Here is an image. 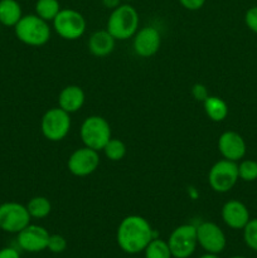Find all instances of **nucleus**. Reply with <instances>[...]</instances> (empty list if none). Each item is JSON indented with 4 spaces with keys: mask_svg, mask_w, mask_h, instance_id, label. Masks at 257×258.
Masks as SVG:
<instances>
[{
    "mask_svg": "<svg viewBox=\"0 0 257 258\" xmlns=\"http://www.w3.org/2000/svg\"><path fill=\"white\" fill-rule=\"evenodd\" d=\"M155 238L150 223L141 216H127L117 227L116 239L117 244L125 253L136 254L146 248L151 239Z\"/></svg>",
    "mask_w": 257,
    "mask_h": 258,
    "instance_id": "f257e3e1",
    "label": "nucleus"
},
{
    "mask_svg": "<svg viewBox=\"0 0 257 258\" xmlns=\"http://www.w3.org/2000/svg\"><path fill=\"white\" fill-rule=\"evenodd\" d=\"M139 23L138 10L130 4H120L111 12L106 29L116 40H126L136 34Z\"/></svg>",
    "mask_w": 257,
    "mask_h": 258,
    "instance_id": "f03ea898",
    "label": "nucleus"
},
{
    "mask_svg": "<svg viewBox=\"0 0 257 258\" xmlns=\"http://www.w3.org/2000/svg\"><path fill=\"white\" fill-rule=\"evenodd\" d=\"M14 32L20 42L32 47L44 45L50 38L49 24L37 14L23 15L14 27Z\"/></svg>",
    "mask_w": 257,
    "mask_h": 258,
    "instance_id": "7ed1b4c3",
    "label": "nucleus"
},
{
    "mask_svg": "<svg viewBox=\"0 0 257 258\" xmlns=\"http://www.w3.org/2000/svg\"><path fill=\"white\" fill-rule=\"evenodd\" d=\"M80 135L85 146L100 151L111 139V127L101 116H88L81 125Z\"/></svg>",
    "mask_w": 257,
    "mask_h": 258,
    "instance_id": "20e7f679",
    "label": "nucleus"
},
{
    "mask_svg": "<svg viewBox=\"0 0 257 258\" xmlns=\"http://www.w3.org/2000/svg\"><path fill=\"white\" fill-rule=\"evenodd\" d=\"M52 23L54 32L66 40L81 38L87 27L85 17L75 9H60Z\"/></svg>",
    "mask_w": 257,
    "mask_h": 258,
    "instance_id": "39448f33",
    "label": "nucleus"
},
{
    "mask_svg": "<svg viewBox=\"0 0 257 258\" xmlns=\"http://www.w3.org/2000/svg\"><path fill=\"white\" fill-rule=\"evenodd\" d=\"M238 179V164L227 159L217 161L208 173V183L216 193L229 191Z\"/></svg>",
    "mask_w": 257,
    "mask_h": 258,
    "instance_id": "423d86ee",
    "label": "nucleus"
},
{
    "mask_svg": "<svg viewBox=\"0 0 257 258\" xmlns=\"http://www.w3.org/2000/svg\"><path fill=\"white\" fill-rule=\"evenodd\" d=\"M168 244L174 258H189L198 246L197 227L193 224L176 227L169 236Z\"/></svg>",
    "mask_w": 257,
    "mask_h": 258,
    "instance_id": "0eeeda50",
    "label": "nucleus"
},
{
    "mask_svg": "<svg viewBox=\"0 0 257 258\" xmlns=\"http://www.w3.org/2000/svg\"><path fill=\"white\" fill-rule=\"evenodd\" d=\"M42 134L47 140L60 141L71 130L70 113L60 107H53L43 115L40 122Z\"/></svg>",
    "mask_w": 257,
    "mask_h": 258,
    "instance_id": "6e6552de",
    "label": "nucleus"
},
{
    "mask_svg": "<svg viewBox=\"0 0 257 258\" xmlns=\"http://www.w3.org/2000/svg\"><path fill=\"white\" fill-rule=\"evenodd\" d=\"M29 212L27 206L17 202H7L0 204V229L7 233H19L30 224Z\"/></svg>",
    "mask_w": 257,
    "mask_h": 258,
    "instance_id": "1a4fd4ad",
    "label": "nucleus"
},
{
    "mask_svg": "<svg viewBox=\"0 0 257 258\" xmlns=\"http://www.w3.org/2000/svg\"><path fill=\"white\" fill-rule=\"evenodd\" d=\"M197 239L199 246L208 253L219 254L224 251L227 244L226 234L213 222H203L197 226Z\"/></svg>",
    "mask_w": 257,
    "mask_h": 258,
    "instance_id": "9d476101",
    "label": "nucleus"
},
{
    "mask_svg": "<svg viewBox=\"0 0 257 258\" xmlns=\"http://www.w3.org/2000/svg\"><path fill=\"white\" fill-rule=\"evenodd\" d=\"M100 165L98 151L83 146L71 154L67 161L68 170L76 176H87L97 170Z\"/></svg>",
    "mask_w": 257,
    "mask_h": 258,
    "instance_id": "9b49d317",
    "label": "nucleus"
},
{
    "mask_svg": "<svg viewBox=\"0 0 257 258\" xmlns=\"http://www.w3.org/2000/svg\"><path fill=\"white\" fill-rule=\"evenodd\" d=\"M50 234L47 229L37 224H28L18 233L17 242L20 248L25 252H42L47 249L48 239Z\"/></svg>",
    "mask_w": 257,
    "mask_h": 258,
    "instance_id": "f8f14e48",
    "label": "nucleus"
},
{
    "mask_svg": "<svg viewBox=\"0 0 257 258\" xmlns=\"http://www.w3.org/2000/svg\"><path fill=\"white\" fill-rule=\"evenodd\" d=\"M161 44V35L154 27H144L134 35L133 47L138 55L144 58L151 57L159 50Z\"/></svg>",
    "mask_w": 257,
    "mask_h": 258,
    "instance_id": "ddd939ff",
    "label": "nucleus"
},
{
    "mask_svg": "<svg viewBox=\"0 0 257 258\" xmlns=\"http://www.w3.org/2000/svg\"><path fill=\"white\" fill-rule=\"evenodd\" d=\"M218 150L223 159L239 161L246 155L247 146L244 139L236 131H226L218 139Z\"/></svg>",
    "mask_w": 257,
    "mask_h": 258,
    "instance_id": "4468645a",
    "label": "nucleus"
},
{
    "mask_svg": "<svg viewBox=\"0 0 257 258\" xmlns=\"http://www.w3.org/2000/svg\"><path fill=\"white\" fill-rule=\"evenodd\" d=\"M221 214L226 226L232 229H243L251 219L246 204L236 199L226 202L222 207Z\"/></svg>",
    "mask_w": 257,
    "mask_h": 258,
    "instance_id": "2eb2a0df",
    "label": "nucleus"
},
{
    "mask_svg": "<svg viewBox=\"0 0 257 258\" xmlns=\"http://www.w3.org/2000/svg\"><path fill=\"white\" fill-rule=\"evenodd\" d=\"M85 92L80 86L71 85L63 88L58 96V105L66 112L73 113L82 108L85 103Z\"/></svg>",
    "mask_w": 257,
    "mask_h": 258,
    "instance_id": "dca6fc26",
    "label": "nucleus"
},
{
    "mask_svg": "<svg viewBox=\"0 0 257 258\" xmlns=\"http://www.w3.org/2000/svg\"><path fill=\"white\" fill-rule=\"evenodd\" d=\"M116 39L108 33L107 29L97 30L91 34L88 39V49L96 57H106L115 48Z\"/></svg>",
    "mask_w": 257,
    "mask_h": 258,
    "instance_id": "f3484780",
    "label": "nucleus"
},
{
    "mask_svg": "<svg viewBox=\"0 0 257 258\" xmlns=\"http://www.w3.org/2000/svg\"><path fill=\"white\" fill-rule=\"evenodd\" d=\"M23 10L17 0H0V23L4 27H15L22 19Z\"/></svg>",
    "mask_w": 257,
    "mask_h": 258,
    "instance_id": "a211bd4d",
    "label": "nucleus"
},
{
    "mask_svg": "<svg viewBox=\"0 0 257 258\" xmlns=\"http://www.w3.org/2000/svg\"><path fill=\"white\" fill-rule=\"evenodd\" d=\"M203 107L207 116L214 122H222L228 116V106L221 97L209 95L203 101Z\"/></svg>",
    "mask_w": 257,
    "mask_h": 258,
    "instance_id": "6ab92c4d",
    "label": "nucleus"
},
{
    "mask_svg": "<svg viewBox=\"0 0 257 258\" xmlns=\"http://www.w3.org/2000/svg\"><path fill=\"white\" fill-rule=\"evenodd\" d=\"M27 209L30 217L35 219H43L49 216L52 211V204L45 197H33L27 203Z\"/></svg>",
    "mask_w": 257,
    "mask_h": 258,
    "instance_id": "aec40b11",
    "label": "nucleus"
},
{
    "mask_svg": "<svg viewBox=\"0 0 257 258\" xmlns=\"http://www.w3.org/2000/svg\"><path fill=\"white\" fill-rule=\"evenodd\" d=\"M59 12L60 4L58 0H37L35 3V14L45 22H53Z\"/></svg>",
    "mask_w": 257,
    "mask_h": 258,
    "instance_id": "412c9836",
    "label": "nucleus"
},
{
    "mask_svg": "<svg viewBox=\"0 0 257 258\" xmlns=\"http://www.w3.org/2000/svg\"><path fill=\"white\" fill-rule=\"evenodd\" d=\"M145 257L144 258H171L170 248H169L168 241L160 238H153L150 243L144 249Z\"/></svg>",
    "mask_w": 257,
    "mask_h": 258,
    "instance_id": "4be33fe9",
    "label": "nucleus"
},
{
    "mask_svg": "<svg viewBox=\"0 0 257 258\" xmlns=\"http://www.w3.org/2000/svg\"><path fill=\"white\" fill-rule=\"evenodd\" d=\"M102 151L105 153L106 158L111 161H120L125 158L126 155V145L123 141H121L120 139H112L111 138L108 140V143L106 144L105 148L102 149Z\"/></svg>",
    "mask_w": 257,
    "mask_h": 258,
    "instance_id": "5701e85b",
    "label": "nucleus"
},
{
    "mask_svg": "<svg viewBox=\"0 0 257 258\" xmlns=\"http://www.w3.org/2000/svg\"><path fill=\"white\" fill-rule=\"evenodd\" d=\"M238 176L241 180L251 183L257 180V161L254 160H242L238 164Z\"/></svg>",
    "mask_w": 257,
    "mask_h": 258,
    "instance_id": "b1692460",
    "label": "nucleus"
},
{
    "mask_svg": "<svg viewBox=\"0 0 257 258\" xmlns=\"http://www.w3.org/2000/svg\"><path fill=\"white\" fill-rule=\"evenodd\" d=\"M243 239L248 248L257 252V218L249 219L246 224L243 228Z\"/></svg>",
    "mask_w": 257,
    "mask_h": 258,
    "instance_id": "393cba45",
    "label": "nucleus"
},
{
    "mask_svg": "<svg viewBox=\"0 0 257 258\" xmlns=\"http://www.w3.org/2000/svg\"><path fill=\"white\" fill-rule=\"evenodd\" d=\"M66 248H67V241H66L65 237L60 236V234H50L47 246L48 251L59 254L65 252Z\"/></svg>",
    "mask_w": 257,
    "mask_h": 258,
    "instance_id": "a878e982",
    "label": "nucleus"
},
{
    "mask_svg": "<svg viewBox=\"0 0 257 258\" xmlns=\"http://www.w3.org/2000/svg\"><path fill=\"white\" fill-rule=\"evenodd\" d=\"M244 23L251 32L257 34V5L251 7L244 14Z\"/></svg>",
    "mask_w": 257,
    "mask_h": 258,
    "instance_id": "bb28decb",
    "label": "nucleus"
},
{
    "mask_svg": "<svg viewBox=\"0 0 257 258\" xmlns=\"http://www.w3.org/2000/svg\"><path fill=\"white\" fill-rule=\"evenodd\" d=\"M191 93H193L194 98L198 101H204L209 96L208 90H207L206 86L202 85V83H197V85H194L193 88H191Z\"/></svg>",
    "mask_w": 257,
    "mask_h": 258,
    "instance_id": "cd10ccee",
    "label": "nucleus"
},
{
    "mask_svg": "<svg viewBox=\"0 0 257 258\" xmlns=\"http://www.w3.org/2000/svg\"><path fill=\"white\" fill-rule=\"evenodd\" d=\"M179 3L186 10L194 12V10H199L201 8H203V5L206 4V0H179Z\"/></svg>",
    "mask_w": 257,
    "mask_h": 258,
    "instance_id": "c85d7f7f",
    "label": "nucleus"
},
{
    "mask_svg": "<svg viewBox=\"0 0 257 258\" xmlns=\"http://www.w3.org/2000/svg\"><path fill=\"white\" fill-rule=\"evenodd\" d=\"M0 258H20V254L13 247H5L0 249Z\"/></svg>",
    "mask_w": 257,
    "mask_h": 258,
    "instance_id": "c756f323",
    "label": "nucleus"
},
{
    "mask_svg": "<svg viewBox=\"0 0 257 258\" xmlns=\"http://www.w3.org/2000/svg\"><path fill=\"white\" fill-rule=\"evenodd\" d=\"M102 4L108 9H115L121 4V0H102Z\"/></svg>",
    "mask_w": 257,
    "mask_h": 258,
    "instance_id": "7c9ffc66",
    "label": "nucleus"
},
{
    "mask_svg": "<svg viewBox=\"0 0 257 258\" xmlns=\"http://www.w3.org/2000/svg\"><path fill=\"white\" fill-rule=\"evenodd\" d=\"M199 258H219L218 254H214V253H208L207 252L206 254H203V256H201Z\"/></svg>",
    "mask_w": 257,
    "mask_h": 258,
    "instance_id": "2f4dec72",
    "label": "nucleus"
},
{
    "mask_svg": "<svg viewBox=\"0 0 257 258\" xmlns=\"http://www.w3.org/2000/svg\"><path fill=\"white\" fill-rule=\"evenodd\" d=\"M231 258H247V257H243V256H234V257H231Z\"/></svg>",
    "mask_w": 257,
    "mask_h": 258,
    "instance_id": "473e14b6",
    "label": "nucleus"
},
{
    "mask_svg": "<svg viewBox=\"0 0 257 258\" xmlns=\"http://www.w3.org/2000/svg\"><path fill=\"white\" fill-rule=\"evenodd\" d=\"M2 27H3V25H2V23H0V30H2Z\"/></svg>",
    "mask_w": 257,
    "mask_h": 258,
    "instance_id": "72a5a7b5",
    "label": "nucleus"
},
{
    "mask_svg": "<svg viewBox=\"0 0 257 258\" xmlns=\"http://www.w3.org/2000/svg\"><path fill=\"white\" fill-rule=\"evenodd\" d=\"M125 2H131V0H125Z\"/></svg>",
    "mask_w": 257,
    "mask_h": 258,
    "instance_id": "f704fd0d",
    "label": "nucleus"
},
{
    "mask_svg": "<svg viewBox=\"0 0 257 258\" xmlns=\"http://www.w3.org/2000/svg\"><path fill=\"white\" fill-rule=\"evenodd\" d=\"M130 258H139V257H130Z\"/></svg>",
    "mask_w": 257,
    "mask_h": 258,
    "instance_id": "c9c22d12",
    "label": "nucleus"
}]
</instances>
